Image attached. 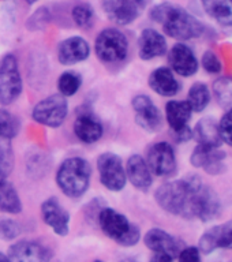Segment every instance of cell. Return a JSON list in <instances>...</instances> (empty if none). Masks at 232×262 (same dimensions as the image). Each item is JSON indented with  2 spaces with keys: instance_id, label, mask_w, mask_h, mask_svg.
Here are the masks:
<instances>
[{
  "instance_id": "2",
  "label": "cell",
  "mask_w": 232,
  "mask_h": 262,
  "mask_svg": "<svg viewBox=\"0 0 232 262\" xmlns=\"http://www.w3.org/2000/svg\"><path fill=\"white\" fill-rule=\"evenodd\" d=\"M151 19L163 26L164 33L175 40H192L204 33V25L184 8L171 3L157 4L152 8Z\"/></svg>"
},
{
  "instance_id": "27",
  "label": "cell",
  "mask_w": 232,
  "mask_h": 262,
  "mask_svg": "<svg viewBox=\"0 0 232 262\" xmlns=\"http://www.w3.org/2000/svg\"><path fill=\"white\" fill-rule=\"evenodd\" d=\"M210 101V92L208 86L202 82H196L192 85L187 94V102L192 106L193 112H202Z\"/></svg>"
},
{
  "instance_id": "22",
  "label": "cell",
  "mask_w": 232,
  "mask_h": 262,
  "mask_svg": "<svg viewBox=\"0 0 232 262\" xmlns=\"http://www.w3.org/2000/svg\"><path fill=\"white\" fill-rule=\"evenodd\" d=\"M149 86L153 92L164 97H174L179 92V82L168 67L156 69L149 77Z\"/></svg>"
},
{
  "instance_id": "18",
  "label": "cell",
  "mask_w": 232,
  "mask_h": 262,
  "mask_svg": "<svg viewBox=\"0 0 232 262\" xmlns=\"http://www.w3.org/2000/svg\"><path fill=\"white\" fill-rule=\"evenodd\" d=\"M143 243L147 249L152 250L153 254H163L175 259L180 251L179 243L174 236L160 228L149 229L143 237Z\"/></svg>"
},
{
  "instance_id": "38",
  "label": "cell",
  "mask_w": 232,
  "mask_h": 262,
  "mask_svg": "<svg viewBox=\"0 0 232 262\" xmlns=\"http://www.w3.org/2000/svg\"><path fill=\"white\" fill-rule=\"evenodd\" d=\"M25 2H26L28 4H34L36 2H38V0H25Z\"/></svg>"
},
{
  "instance_id": "33",
  "label": "cell",
  "mask_w": 232,
  "mask_h": 262,
  "mask_svg": "<svg viewBox=\"0 0 232 262\" xmlns=\"http://www.w3.org/2000/svg\"><path fill=\"white\" fill-rule=\"evenodd\" d=\"M0 233L6 241H14L20 233V227L15 220L4 219L0 220Z\"/></svg>"
},
{
  "instance_id": "15",
  "label": "cell",
  "mask_w": 232,
  "mask_h": 262,
  "mask_svg": "<svg viewBox=\"0 0 232 262\" xmlns=\"http://www.w3.org/2000/svg\"><path fill=\"white\" fill-rule=\"evenodd\" d=\"M90 55V47L83 37L73 36L66 38L57 47V59L63 66H73L86 60Z\"/></svg>"
},
{
  "instance_id": "21",
  "label": "cell",
  "mask_w": 232,
  "mask_h": 262,
  "mask_svg": "<svg viewBox=\"0 0 232 262\" xmlns=\"http://www.w3.org/2000/svg\"><path fill=\"white\" fill-rule=\"evenodd\" d=\"M74 134L83 143H94L102 137V124L93 114L82 112L74 122Z\"/></svg>"
},
{
  "instance_id": "6",
  "label": "cell",
  "mask_w": 232,
  "mask_h": 262,
  "mask_svg": "<svg viewBox=\"0 0 232 262\" xmlns=\"http://www.w3.org/2000/svg\"><path fill=\"white\" fill-rule=\"evenodd\" d=\"M22 93V78L16 57L7 53L0 59V104L10 105Z\"/></svg>"
},
{
  "instance_id": "19",
  "label": "cell",
  "mask_w": 232,
  "mask_h": 262,
  "mask_svg": "<svg viewBox=\"0 0 232 262\" xmlns=\"http://www.w3.org/2000/svg\"><path fill=\"white\" fill-rule=\"evenodd\" d=\"M167 40L155 29H145L138 38V53L143 60H152L165 55Z\"/></svg>"
},
{
  "instance_id": "12",
  "label": "cell",
  "mask_w": 232,
  "mask_h": 262,
  "mask_svg": "<svg viewBox=\"0 0 232 262\" xmlns=\"http://www.w3.org/2000/svg\"><path fill=\"white\" fill-rule=\"evenodd\" d=\"M225 153L220 150V146H209L198 143L193 150L190 161L196 168L204 169L209 175H220L224 171Z\"/></svg>"
},
{
  "instance_id": "32",
  "label": "cell",
  "mask_w": 232,
  "mask_h": 262,
  "mask_svg": "<svg viewBox=\"0 0 232 262\" xmlns=\"http://www.w3.org/2000/svg\"><path fill=\"white\" fill-rule=\"evenodd\" d=\"M71 16L75 25L81 29H89L94 24V10L88 3H79L74 6Z\"/></svg>"
},
{
  "instance_id": "10",
  "label": "cell",
  "mask_w": 232,
  "mask_h": 262,
  "mask_svg": "<svg viewBox=\"0 0 232 262\" xmlns=\"http://www.w3.org/2000/svg\"><path fill=\"white\" fill-rule=\"evenodd\" d=\"M146 163L156 176H172L176 172V157L174 147L168 142H157L147 150Z\"/></svg>"
},
{
  "instance_id": "11",
  "label": "cell",
  "mask_w": 232,
  "mask_h": 262,
  "mask_svg": "<svg viewBox=\"0 0 232 262\" xmlns=\"http://www.w3.org/2000/svg\"><path fill=\"white\" fill-rule=\"evenodd\" d=\"M133 110L135 114V122L141 128L147 133H156L161 128L163 118L159 108L152 98L145 94H139L133 98Z\"/></svg>"
},
{
  "instance_id": "5",
  "label": "cell",
  "mask_w": 232,
  "mask_h": 262,
  "mask_svg": "<svg viewBox=\"0 0 232 262\" xmlns=\"http://www.w3.org/2000/svg\"><path fill=\"white\" fill-rule=\"evenodd\" d=\"M96 55L104 63H119L129 53V40L124 33L115 28L104 29L94 42Z\"/></svg>"
},
{
  "instance_id": "23",
  "label": "cell",
  "mask_w": 232,
  "mask_h": 262,
  "mask_svg": "<svg viewBox=\"0 0 232 262\" xmlns=\"http://www.w3.org/2000/svg\"><path fill=\"white\" fill-rule=\"evenodd\" d=\"M193 110L190 104L186 101L171 100L165 105V118L174 133H179L188 127V120L192 118Z\"/></svg>"
},
{
  "instance_id": "14",
  "label": "cell",
  "mask_w": 232,
  "mask_h": 262,
  "mask_svg": "<svg viewBox=\"0 0 232 262\" xmlns=\"http://www.w3.org/2000/svg\"><path fill=\"white\" fill-rule=\"evenodd\" d=\"M7 253L10 261L18 262H45L52 258L51 250L33 241L16 242L10 246Z\"/></svg>"
},
{
  "instance_id": "9",
  "label": "cell",
  "mask_w": 232,
  "mask_h": 262,
  "mask_svg": "<svg viewBox=\"0 0 232 262\" xmlns=\"http://www.w3.org/2000/svg\"><path fill=\"white\" fill-rule=\"evenodd\" d=\"M146 4L147 0H102V10L108 19L126 26L138 19Z\"/></svg>"
},
{
  "instance_id": "1",
  "label": "cell",
  "mask_w": 232,
  "mask_h": 262,
  "mask_svg": "<svg viewBox=\"0 0 232 262\" xmlns=\"http://www.w3.org/2000/svg\"><path fill=\"white\" fill-rule=\"evenodd\" d=\"M155 200L163 210L187 220L210 221L221 212L216 191L196 175L161 184L156 190Z\"/></svg>"
},
{
  "instance_id": "36",
  "label": "cell",
  "mask_w": 232,
  "mask_h": 262,
  "mask_svg": "<svg viewBox=\"0 0 232 262\" xmlns=\"http://www.w3.org/2000/svg\"><path fill=\"white\" fill-rule=\"evenodd\" d=\"M200 249H197V247H186V249L180 250L178 258L180 261H200Z\"/></svg>"
},
{
  "instance_id": "8",
  "label": "cell",
  "mask_w": 232,
  "mask_h": 262,
  "mask_svg": "<svg viewBox=\"0 0 232 262\" xmlns=\"http://www.w3.org/2000/svg\"><path fill=\"white\" fill-rule=\"evenodd\" d=\"M100 182L110 191H120L126 187L127 176L122 159L115 153L106 151L97 159Z\"/></svg>"
},
{
  "instance_id": "13",
  "label": "cell",
  "mask_w": 232,
  "mask_h": 262,
  "mask_svg": "<svg viewBox=\"0 0 232 262\" xmlns=\"http://www.w3.org/2000/svg\"><path fill=\"white\" fill-rule=\"evenodd\" d=\"M43 221L59 236H66L70 232V213L63 208L60 201L51 196L41 205Z\"/></svg>"
},
{
  "instance_id": "16",
  "label": "cell",
  "mask_w": 232,
  "mask_h": 262,
  "mask_svg": "<svg viewBox=\"0 0 232 262\" xmlns=\"http://www.w3.org/2000/svg\"><path fill=\"white\" fill-rule=\"evenodd\" d=\"M168 63L172 71L180 77H192L198 70V60L190 47L186 44H175L168 53Z\"/></svg>"
},
{
  "instance_id": "26",
  "label": "cell",
  "mask_w": 232,
  "mask_h": 262,
  "mask_svg": "<svg viewBox=\"0 0 232 262\" xmlns=\"http://www.w3.org/2000/svg\"><path fill=\"white\" fill-rule=\"evenodd\" d=\"M0 212L16 214L22 212V202L14 184L6 179H0Z\"/></svg>"
},
{
  "instance_id": "30",
  "label": "cell",
  "mask_w": 232,
  "mask_h": 262,
  "mask_svg": "<svg viewBox=\"0 0 232 262\" xmlns=\"http://www.w3.org/2000/svg\"><path fill=\"white\" fill-rule=\"evenodd\" d=\"M82 78L79 74L74 73V71H66L59 77L57 81V88L60 94L65 97H71L77 93L78 90L81 89Z\"/></svg>"
},
{
  "instance_id": "20",
  "label": "cell",
  "mask_w": 232,
  "mask_h": 262,
  "mask_svg": "<svg viewBox=\"0 0 232 262\" xmlns=\"http://www.w3.org/2000/svg\"><path fill=\"white\" fill-rule=\"evenodd\" d=\"M126 176L137 190L147 191L153 183L152 171L142 156L133 155L127 161Z\"/></svg>"
},
{
  "instance_id": "35",
  "label": "cell",
  "mask_w": 232,
  "mask_h": 262,
  "mask_svg": "<svg viewBox=\"0 0 232 262\" xmlns=\"http://www.w3.org/2000/svg\"><path fill=\"white\" fill-rule=\"evenodd\" d=\"M202 66L209 74H219L221 71V61L213 51H206L202 56Z\"/></svg>"
},
{
  "instance_id": "4",
  "label": "cell",
  "mask_w": 232,
  "mask_h": 262,
  "mask_svg": "<svg viewBox=\"0 0 232 262\" xmlns=\"http://www.w3.org/2000/svg\"><path fill=\"white\" fill-rule=\"evenodd\" d=\"M98 225L107 236L124 247L135 246L139 242L141 231L124 214L112 208H104L98 213Z\"/></svg>"
},
{
  "instance_id": "28",
  "label": "cell",
  "mask_w": 232,
  "mask_h": 262,
  "mask_svg": "<svg viewBox=\"0 0 232 262\" xmlns=\"http://www.w3.org/2000/svg\"><path fill=\"white\" fill-rule=\"evenodd\" d=\"M213 94L223 110L232 108V77H220L213 82Z\"/></svg>"
},
{
  "instance_id": "29",
  "label": "cell",
  "mask_w": 232,
  "mask_h": 262,
  "mask_svg": "<svg viewBox=\"0 0 232 262\" xmlns=\"http://www.w3.org/2000/svg\"><path fill=\"white\" fill-rule=\"evenodd\" d=\"M20 131V122L15 115L7 110H0V138H15Z\"/></svg>"
},
{
  "instance_id": "7",
  "label": "cell",
  "mask_w": 232,
  "mask_h": 262,
  "mask_svg": "<svg viewBox=\"0 0 232 262\" xmlns=\"http://www.w3.org/2000/svg\"><path fill=\"white\" fill-rule=\"evenodd\" d=\"M69 115V101L63 94H51L37 102L32 111V118L47 127H59Z\"/></svg>"
},
{
  "instance_id": "37",
  "label": "cell",
  "mask_w": 232,
  "mask_h": 262,
  "mask_svg": "<svg viewBox=\"0 0 232 262\" xmlns=\"http://www.w3.org/2000/svg\"><path fill=\"white\" fill-rule=\"evenodd\" d=\"M0 261H10V259H8V255H3V254L0 253Z\"/></svg>"
},
{
  "instance_id": "17",
  "label": "cell",
  "mask_w": 232,
  "mask_h": 262,
  "mask_svg": "<svg viewBox=\"0 0 232 262\" xmlns=\"http://www.w3.org/2000/svg\"><path fill=\"white\" fill-rule=\"evenodd\" d=\"M200 251L210 254L217 249H232V220L213 227L201 236Z\"/></svg>"
},
{
  "instance_id": "34",
  "label": "cell",
  "mask_w": 232,
  "mask_h": 262,
  "mask_svg": "<svg viewBox=\"0 0 232 262\" xmlns=\"http://www.w3.org/2000/svg\"><path fill=\"white\" fill-rule=\"evenodd\" d=\"M219 130H220L223 142L232 146V108L227 110L224 116L221 118L220 123H219Z\"/></svg>"
},
{
  "instance_id": "24",
  "label": "cell",
  "mask_w": 232,
  "mask_h": 262,
  "mask_svg": "<svg viewBox=\"0 0 232 262\" xmlns=\"http://www.w3.org/2000/svg\"><path fill=\"white\" fill-rule=\"evenodd\" d=\"M193 137L198 143H204L209 146H220L223 143L219 124L212 118L201 119L193 130Z\"/></svg>"
},
{
  "instance_id": "3",
  "label": "cell",
  "mask_w": 232,
  "mask_h": 262,
  "mask_svg": "<svg viewBox=\"0 0 232 262\" xmlns=\"http://www.w3.org/2000/svg\"><path fill=\"white\" fill-rule=\"evenodd\" d=\"M90 178V164L82 157H70L65 160L57 169L56 183L65 195L79 198L88 191Z\"/></svg>"
},
{
  "instance_id": "25",
  "label": "cell",
  "mask_w": 232,
  "mask_h": 262,
  "mask_svg": "<svg viewBox=\"0 0 232 262\" xmlns=\"http://www.w3.org/2000/svg\"><path fill=\"white\" fill-rule=\"evenodd\" d=\"M210 18L224 26H232V0H201Z\"/></svg>"
},
{
  "instance_id": "31",
  "label": "cell",
  "mask_w": 232,
  "mask_h": 262,
  "mask_svg": "<svg viewBox=\"0 0 232 262\" xmlns=\"http://www.w3.org/2000/svg\"><path fill=\"white\" fill-rule=\"evenodd\" d=\"M14 168V149L10 139L0 138V179H6Z\"/></svg>"
}]
</instances>
